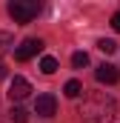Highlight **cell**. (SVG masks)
Instances as JSON below:
<instances>
[{"mask_svg":"<svg viewBox=\"0 0 120 123\" xmlns=\"http://www.w3.org/2000/svg\"><path fill=\"white\" fill-rule=\"evenodd\" d=\"M97 49H100V52H106V55H112V52H117V43L103 37V40H97Z\"/></svg>","mask_w":120,"mask_h":123,"instance_id":"30bf717a","label":"cell"},{"mask_svg":"<svg viewBox=\"0 0 120 123\" xmlns=\"http://www.w3.org/2000/svg\"><path fill=\"white\" fill-rule=\"evenodd\" d=\"M9 115H12V120H14V123H26V112H23L20 106H12Z\"/></svg>","mask_w":120,"mask_h":123,"instance_id":"8fae6325","label":"cell"},{"mask_svg":"<svg viewBox=\"0 0 120 123\" xmlns=\"http://www.w3.org/2000/svg\"><path fill=\"white\" fill-rule=\"evenodd\" d=\"M40 72H43V74H54V72H57V60H54L52 55H46V57L40 60Z\"/></svg>","mask_w":120,"mask_h":123,"instance_id":"ba28073f","label":"cell"},{"mask_svg":"<svg viewBox=\"0 0 120 123\" xmlns=\"http://www.w3.org/2000/svg\"><path fill=\"white\" fill-rule=\"evenodd\" d=\"M37 12H40V6L31 0H12L9 3V14L14 17V23H31L37 17Z\"/></svg>","mask_w":120,"mask_h":123,"instance_id":"7a4b0ae2","label":"cell"},{"mask_svg":"<svg viewBox=\"0 0 120 123\" xmlns=\"http://www.w3.org/2000/svg\"><path fill=\"white\" fill-rule=\"evenodd\" d=\"M86 63H89V55H86V52H74V55H72V66H74V69H83Z\"/></svg>","mask_w":120,"mask_h":123,"instance_id":"9c48e42d","label":"cell"},{"mask_svg":"<svg viewBox=\"0 0 120 123\" xmlns=\"http://www.w3.org/2000/svg\"><path fill=\"white\" fill-rule=\"evenodd\" d=\"M94 77H97V83H109V86H112V83L120 80V72L112 66V63H103V66L94 69Z\"/></svg>","mask_w":120,"mask_h":123,"instance_id":"8992f818","label":"cell"},{"mask_svg":"<svg viewBox=\"0 0 120 123\" xmlns=\"http://www.w3.org/2000/svg\"><path fill=\"white\" fill-rule=\"evenodd\" d=\"M77 115H80L83 123H112L114 115H117V106L106 92H91L83 97Z\"/></svg>","mask_w":120,"mask_h":123,"instance_id":"6da1fadb","label":"cell"},{"mask_svg":"<svg viewBox=\"0 0 120 123\" xmlns=\"http://www.w3.org/2000/svg\"><path fill=\"white\" fill-rule=\"evenodd\" d=\"M31 94V83L26 77H14L12 83H9V97H12V103H20V100H26Z\"/></svg>","mask_w":120,"mask_h":123,"instance_id":"277c9868","label":"cell"},{"mask_svg":"<svg viewBox=\"0 0 120 123\" xmlns=\"http://www.w3.org/2000/svg\"><path fill=\"white\" fill-rule=\"evenodd\" d=\"M80 92H83V83H80V80H69V83L63 86V94H66V97H80Z\"/></svg>","mask_w":120,"mask_h":123,"instance_id":"52a82bcc","label":"cell"},{"mask_svg":"<svg viewBox=\"0 0 120 123\" xmlns=\"http://www.w3.org/2000/svg\"><path fill=\"white\" fill-rule=\"evenodd\" d=\"M6 74H9V72H6V66H0V80H3Z\"/></svg>","mask_w":120,"mask_h":123,"instance_id":"5bb4252c","label":"cell"},{"mask_svg":"<svg viewBox=\"0 0 120 123\" xmlns=\"http://www.w3.org/2000/svg\"><path fill=\"white\" fill-rule=\"evenodd\" d=\"M40 49H43V40H37V37H29V40H23V43L14 49V57H17L20 63H26V60H31V57H34Z\"/></svg>","mask_w":120,"mask_h":123,"instance_id":"3957f363","label":"cell"},{"mask_svg":"<svg viewBox=\"0 0 120 123\" xmlns=\"http://www.w3.org/2000/svg\"><path fill=\"white\" fill-rule=\"evenodd\" d=\"M34 112H37L40 117H54V112H57V100H54V94H37V100H34Z\"/></svg>","mask_w":120,"mask_h":123,"instance_id":"5b68a950","label":"cell"},{"mask_svg":"<svg viewBox=\"0 0 120 123\" xmlns=\"http://www.w3.org/2000/svg\"><path fill=\"white\" fill-rule=\"evenodd\" d=\"M112 26H114V31H120V12L112 14Z\"/></svg>","mask_w":120,"mask_h":123,"instance_id":"4fadbf2b","label":"cell"},{"mask_svg":"<svg viewBox=\"0 0 120 123\" xmlns=\"http://www.w3.org/2000/svg\"><path fill=\"white\" fill-rule=\"evenodd\" d=\"M9 43H12V34H9V31H0V49L9 46Z\"/></svg>","mask_w":120,"mask_h":123,"instance_id":"7c38bea8","label":"cell"}]
</instances>
